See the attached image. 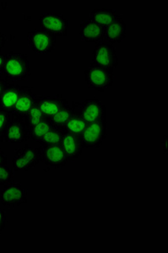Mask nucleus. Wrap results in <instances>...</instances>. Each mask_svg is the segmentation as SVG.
<instances>
[{
  "label": "nucleus",
  "instance_id": "nucleus-1",
  "mask_svg": "<svg viewBox=\"0 0 168 253\" xmlns=\"http://www.w3.org/2000/svg\"><path fill=\"white\" fill-rule=\"evenodd\" d=\"M31 76L29 58L21 52H9L4 55L3 78L9 82L24 81Z\"/></svg>",
  "mask_w": 168,
  "mask_h": 253
},
{
  "label": "nucleus",
  "instance_id": "nucleus-2",
  "mask_svg": "<svg viewBox=\"0 0 168 253\" xmlns=\"http://www.w3.org/2000/svg\"><path fill=\"white\" fill-rule=\"evenodd\" d=\"M84 79L88 87L99 92H105L115 81L114 71L105 69L91 63L84 70Z\"/></svg>",
  "mask_w": 168,
  "mask_h": 253
},
{
  "label": "nucleus",
  "instance_id": "nucleus-3",
  "mask_svg": "<svg viewBox=\"0 0 168 253\" xmlns=\"http://www.w3.org/2000/svg\"><path fill=\"white\" fill-rule=\"evenodd\" d=\"M2 133L3 141L8 144H20L30 140V126L26 116L12 113L11 119Z\"/></svg>",
  "mask_w": 168,
  "mask_h": 253
},
{
  "label": "nucleus",
  "instance_id": "nucleus-4",
  "mask_svg": "<svg viewBox=\"0 0 168 253\" xmlns=\"http://www.w3.org/2000/svg\"><path fill=\"white\" fill-rule=\"evenodd\" d=\"M30 48L37 54H52L55 51L57 37L41 28H35L27 34Z\"/></svg>",
  "mask_w": 168,
  "mask_h": 253
},
{
  "label": "nucleus",
  "instance_id": "nucleus-5",
  "mask_svg": "<svg viewBox=\"0 0 168 253\" xmlns=\"http://www.w3.org/2000/svg\"><path fill=\"white\" fill-rule=\"evenodd\" d=\"M108 134L107 118L98 121L88 124L86 128L82 134V143L84 149L95 150L100 149Z\"/></svg>",
  "mask_w": 168,
  "mask_h": 253
},
{
  "label": "nucleus",
  "instance_id": "nucleus-6",
  "mask_svg": "<svg viewBox=\"0 0 168 253\" xmlns=\"http://www.w3.org/2000/svg\"><path fill=\"white\" fill-rule=\"evenodd\" d=\"M71 107L81 114L87 124L107 118V107L97 97L89 98L82 102L73 101Z\"/></svg>",
  "mask_w": 168,
  "mask_h": 253
},
{
  "label": "nucleus",
  "instance_id": "nucleus-7",
  "mask_svg": "<svg viewBox=\"0 0 168 253\" xmlns=\"http://www.w3.org/2000/svg\"><path fill=\"white\" fill-rule=\"evenodd\" d=\"M40 161L39 148L25 145L21 149L15 150V156L12 160L13 170L15 172L21 170L30 171L34 169Z\"/></svg>",
  "mask_w": 168,
  "mask_h": 253
},
{
  "label": "nucleus",
  "instance_id": "nucleus-8",
  "mask_svg": "<svg viewBox=\"0 0 168 253\" xmlns=\"http://www.w3.org/2000/svg\"><path fill=\"white\" fill-rule=\"evenodd\" d=\"M28 196V190L23 185L16 181H10L1 190L0 200L4 207L15 209L27 203Z\"/></svg>",
  "mask_w": 168,
  "mask_h": 253
},
{
  "label": "nucleus",
  "instance_id": "nucleus-9",
  "mask_svg": "<svg viewBox=\"0 0 168 253\" xmlns=\"http://www.w3.org/2000/svg\"><path fill=\"white\" fill-rule=\"evenodd\" d=\"M92 63L114 71L119 65V57L115 46L104 41L96 43L93 51Z\"/></svg>",
  "mask_w": 168,
  "mask_h": 253
},
{
  "label": "nucleus",
  "instance_id": "nucleus-10",
  "mask_svg": "<svg viewBox=\"0 0 168 253\" xmlns=\"http://www.w3.org/2000/svg\"><path fill=\"white\" fill-rule=\"evenodd\" d=\"M41 29L55 35L56 37L64 38L69 34V21L64 15L58 13H43L39 17Z\"/></svg>",
  "mask_w": 168,
  "mask_h": 253
},
{
  "label": "nucleus",
  "instance_id": "nucleus-11",
  "mask_svg": "<svg viewBox=\"0 0 168 253\" xmlns=\"http://www.w3.org/2000/svg\"><path fill=\"white\" fill-rule=\"evenodd\" d=\"M39 151L42 162L47 167L61 169L68 163L66 154L61 144L40 145Z\"/></svg>",
  "mask_w": 168,
  "mask_h": 253
},
{
  "label": "nucleus",
  "instance_id": "nucleus-12",
  "mask_svg": "<svg viewBox=\"0 0 168 253\" xmlns=\"http://www.w3.org/2000/svg\"><path fill=\"white\" fill-rule=\"evenodd\" d=\"M36 101L46 118H51L68 103L66 99L58 94L37 95Z\"/></svg>",
  "mask_w": 168,
  "mask_h": 253
},
{
  "label": "nucleus",
  "instance_id": "nucleus-13",
  "mask_svg": "<svg viewBox=\"0 0 168 253\" xmlns=\"http://www.w3.org/2000/svg\"><path fill=\"white\" fill-rule=\"evenodd\" d=\"M61 146L66 154L68 161L74 162L82 156L83 152V143L82 135L65 132L62 139Z\"/></svg>",
  "mask_w": 168,
  "mask_h": 253
},
{
  "label": "nucleus",
  "instance_id": "nucleus-14",
  "mask_svg": "<svg viewBox=\"0 0 168 253\" xmlns=\"http://www.w3.org/2000/svg\"><path fill=\"white\" fill-rule=\"evenodd\" d=\"M79 33L84 42L90 43H98L103 41L104 28L90 19H87L83 20L81 24Z\"/></svg>",
  "mask_w": 168,
  "mask_h": 253
},
{
  "label": "nucleus",
  "instance_id": "nucleus-15",
  "mask_svg": "<svg viewBox=\"0 0 168 253\" xmlns=\"http://www.w3.org/2000/svg\"><path fill=\"white\" fill-rule=\"evenodd\" d=\"M126 29L127 25L123 20L122 17L119 18L113 23L104 27L103 41L107 43L115 45L122 42L126 38Z\"/></svg>",
  "mask_w": 168,
  "mask_h": 253
},
{
  "label": "nucleus",
  "instance_id": "nucleus-16",
  "mask_svg": "<svg viewBox=\"0 0 168 253\" xmlns=\"http://www.w3.org/2000/svg\"><path fill=\"white\" fill-rule=\"evenodd\" d=\"M22 89L23 86L9 81L0 96V108L11 112V110L15 107L21 95Z\"/></svg>",
  "mask_w": 168,
  "mask_h": 253
},
{
  "label": "nucleus",
  "instance_id": "nucleus-17",
  "mask_svg": "<svg viewBox=\"0 0 168 253\" xmlns=\"http://www.w3.org/2000/svg\"><path fill=\"white\" fill-rule=\"evenodd\" d=\"M120 17L121 15L113 7H97L91 10L89 19L104 28Z\"/></svg>",
  "mask_w": 168,
  "mask_h": 253
},
{
  "label": "nucleus",
  "instance_id": "nucleus-18",
  "mask_svg": "<svg viewBox=\"0 0 168 253\" xmlns=\"http://www.w3.org/2000/svg\"><path fill=\"white\" fill-rule=\"evenodd\" d=\"M36 95L34 89L32 87L23 86L21 95L15 103V107L11 110V113L17 115L26 116L35 102Z\"/></svg>",
  "mask_w": 168,
  "mask_h": 253
},
{
  "label": "nucleus",
  "instance_id": "nucleus-19",
  "mask_svg": "<svg viewBox=\"0 0 168 253\" xmlns=\"http://www.w3.org/2000/svg\"><path fill=\"white\" fill-rule=\"evenodd\" d=\"M87 125L88 124L84 121V118H82L81 114L73 110L72 115L70 116L69 120L63 126V129L65 132L82 135L84 129L86 128Z\"/></svg>",
  "mask_w": 168,
  "mask_h": 253
},
{
  "label": "nucleus",
  "instance_id": "nucleus-20",
  "mask_svg": "<svg viewBox=\"0 0 168 253\" xmlns=\"http://www.w3.org/2000/svg\"><path fill=\"white\" fill-rule=\"evenodd\" d=\"M52 126L49 118H44L39 124L30 127V140L39 143L42 138L46 135V132L51 129Z\"/></svg>",
  "mask_w": 168,
  "mask_h": 253
},
{
  "label": "nucleus",
  "instance_id": "nucleus-21",
  "mask_svg": "<svg viewBox=\"0 0 168 253\" xmlns=\"http://www.w3.org/2000/svg\"><path fill=\"white\" fill-rule=\"evenodd\" d=\"M64 130L63 127L53 126L46 132V135L42 138L39 144L40 145H53V144H61L62 139L64 138Z\"/></svg>",
  "mask_w": 168,
  "mask_h": 253
},
{
  "label": "nucleus",
  "instance_id": "nucleus-22",
  "mask_svg": "<svg viewBox=\"0 0 168 253\" xmlns=\"http://www.w3.org/2000/svg\"><path fill=\"white\" fill-rule=\"evenodd\" d=\"M72 107L69 105V103H67L62 107L61 109L56 112L54 115L49 118L50 122L53 126L63 127L65 123L69 120L70 116L72 115Z\"/></svg>",
  "mask_w": 168,
  "mask_h": 253
},
{
  "label": "nucleus",
  "instance_id": "nucleus-23",
  "mask_svg": "<svg viewBox=\"0 0 168 253\" xmlns=\"http://www.w3.org/2000/svg\"><path fill=\"white\" fill-rule=\"evenodd\" d=\"M26 118L27 119L30 127H32V126H35L37 124H39L40 122L42 121L44 118H46V117L44 116L42 110L38 106V102L35 101L32 108L29 110V112H27Z\"/></svg>",
  "mask_w": 168,
  "mask_h": 253
},
{
  "label": "nucleus",
  "instance_id": "nucleus-24",
  "mask_svg": "<svg viewBox=\"0 0 168 253\" xmlns=\"http://www.w3.org/2000/svg\"><path fill=\"white\" fill-rule=\"evenodd\" d=\"M13 168L9 167V165L0 166V186H5L11 181L14 175Z\"/></svg>",
  "mask_w": 168,
  "mask_h": 253
},
{
  "label": "nucleus",
  "instance_id": "nucleus-25",
  "mask_svg": "<svg viewBox=\"0 0 168 253\" xmlns=\"http://www.w3.org/2000/svg\"><path fill=\"white\" fill-rule=\"evenodd\" d=\"M11 116V112L0 108V132H3L6 126L10 121Z\"/></svg>",
  "mask_w": 168,
  "mask_h": 253
},
{
  "label": "nucleus",
  "instance_id": "nucleus-26",
  "mask_svg": "<svg viewBox=\"0 0 168 253\" xmlns=\"http://www.w3.org/2000/svg\"><path fill=\"white\" fill-rule=\"evenodd\" d=\"M7 225H8V214L6 213L5 210L0 208V235L3 233Z\"/></svg>",
  "mask_w": 168,
  "mask_h": 253
},
{
  "label": "nucleus",
  "instance_id": "nucleus-27",
  "mask_svg": "<svg viewBox=\"0 0 168 253\" xmlns=\"http://www.w3.org/2000/svg\"><path fill=\"white\" fill-rule=\"evenodd\" d=\"M8 156L6 155V153L3 150L0 149V166L2 165L8 164Z\"/></svg>",
  "mask_w": 168,
  "mask_h": 253
},
{
  "label": "nucleus",
  "instance_id": "nucleus-28",
  "mask_svg": "<svg viewBox=\"0 0 168 253\" xmlns=\"http://www.w3.org/2000/svg\"><path fill=\"white\" fill-rule=\"evenodd\" d=\"M3 68H4V55L0 52V77H3Z\"/></svg>",
  "mask_w": 168,
  "mask_h": 253
},
{
  "label": "nucleus",
  "instance_id": "nucleus-29",
  "mask_svg": "<svg viewBox=\"0 0 168 253\" xmlns=\"http://www.w3.org/2000/svg\"><path fill=\"white\" fill-rule=\"evenodd\" d=\"M9 81H6L3 77H0V96L3 93V89H5L6 85Z\"/></svg>",
  "mask_w": 168,
  "mask_h": 253
},
{
  "label": "nucleus",
  "instance_id": "nucleus-30",
  "mask_svg": "<svg viewBox=\"0 0 168 253\" xmlns=\"http://www.w3.org/2000/svg\"><path fill=\"white\" fill-rule=\"evenodd\" d=\"M6 43V38L5 36L3 34V32H1L0 30V52L2 51V49L4 47Z\"/></svg>",
  "mask_w": 168,
  "mask_h": 253
},
{
  "label": "nucleus",
  "instance_id": "nucleus-31",
  "mask_svg": "<svg viewBox=\"0 0 168 253\" xmlns=\"http://www.w3.org/2000/svg\"><path fill=\"white\" fill-rule=\"evenodd\" d=\"M3 141V133L0 132V144H2Z\"/></svg>",
  "mask_w": 168,
  "mask_h": 253
}]
</instances>
